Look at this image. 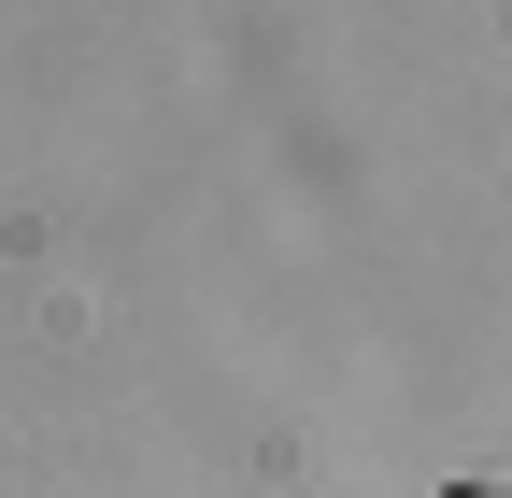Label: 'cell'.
Returning <instances> with one entry per match:
<instances>
[{
    "label": "cell",
    "instance_id": "cell-1",
    "mask_svg": "<svg viewBox=\"0 0 512 498\" xmlns=\"http://www.w3.org/2000/svg\"><path fill=\"white\" fill-rule=\"evenodd\" d=\"M456 498H498V484H456Z\"/></svg>",
    "mask_w": 512,
    "mask_h": 498
}]
</instances>
